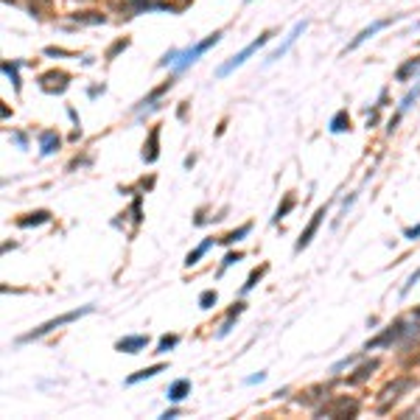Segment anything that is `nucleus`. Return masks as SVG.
Returning <instances> with one entry per match:
<instances>
[{
    "instance_id": "obj_1",
    "label": "nucleus",
    "mask_w": 420,
    "mask_h": 420,
    "mask_svg": "<svg viewBox=\"0 0 420 420\" xmlns=\"http://www.w3.org/2000/svg\"><path fill=\"white\" fill-rule=\"evenodd\" d=\"M93 311H96L93 306H81V308H76V311H67V314H62V317H56V319H48V322H42L39 328H34L31 333L20 336V342H34V339H39V336L54 333L56 328H62V325H67V322H76V319L87 317V314H93Z\"/></svg>"
},
{
    "instance_id": "obj_2",
    "label": "nucleus",
    "mask_w": 420,
    "mask_h": 420,
    "mask_svg": "<svg viewBox=\"0 0 420 420\" xmlns=\"http://www.w3.org/2000/svg\"><path fill=\"white\" fill-rule=\"evenodd\" d=\"M269 39H272V34H269V31H264V34H261L258 39H252L249 45H246L244 51H238V54H235V56H233V59H230V62H224V65H222V67H219V70H216V76H219V78L230 76V73H233L235 67H241V65H244V62L249 59L252 54H255V51H258V48H264V45H266V42H269Z\"/></svg>"
},
{
    "instance_id": "obj_3",
    "label": "nucleus",
    "mask_w": 420,
    "mask_h": 420,
    "mask_svg": "<svg viewBox=\"0 0 420 420\" xmlns=\"http://www.w3.org/2000/svg\"><path fill=\"white\" fill-rule=\"evenodd\" d=\"M219 39H222V31H213V34H210L204 42H196L193 48H188L185 54H180V59L174 62V65H177V70H185L188 65H193V62H196V56H202L207 48H213V45H216Z\"/></svg>"
},
{
    "instance_id": "obj_4",
    "label": "nucleus",
    "mask_w": 420,
    "mask_h": 420,
    "mask_svg": "<svg viewBox=\"0 0 420 420\" xmlns=\"http://www.w3.org/2000/svg\"><path fill=\"white\" fill-rule=\"evenodd\" d=\"M356 409H359V403H356V401H348V398H333V401L325 403L317 414H319V417H353Z\"/></svg>"
},
{
    "instance_id": "obj_5",
    "label": "nucleus",
    "mask_w": 420,
    "mask_h": 420,
    "mask_svg": "<svg viewBox=\"0 0 420 420\" xmlns=\"http://www.w3.org/2000/svg\"><path fill=\"white\" fill-rule=\"evenodd\" d=\"M403 333H406V325H403L401 319H398V322L392 325L390 330H384V333H381V336H375L372 342H367V345H364V350H372V348H384V345H392V342H398V339H401Z\"/></svg>"
},
{
    "instance_id": "obj_6",
    "label": "nucleus",
    "mask_w": 420,
    "mask_h": 420,
    "mask_svg": "<svg viewBox=\"0 0 420 420\" xmlns=\"http://www.w3.org/2000/svg\"><path fill=\"white\" fill-rule=\"evenodd\" d=\"M417 384L414 378H398V381H392V384H387L384 390H381V401H384V406L390 401H395L401 392H406V390H412V387ZM384 406H381V412H384Z\"/></svg>"
},
{
    "instance_id": "obj_7",
    "label": "nucleus",
    "mask_w": 420,
    "mask_h": 420,
    "mask_svg": "<svg viewBox=\"0 0 420 420\" xmlns=\"http://www.w3.org/2000/svg\"><path fill=\"white\" fill-rule=\"evenodd\" d=\"M322 219H325V207H319L317 213L311 216V222H308V227L303 230V235H300V241H297V246H294V252H303L308 244H311V238L317 235V230H319V224H322Z\"/></svg>"
},
{
    "instance_id": "obj_8",
    "label": "nucleus",
    "mask_w": 420,
    "mask_h": 420,
    "mask_svg": "<svg viewBox=\"0 0 420 420\" xmlns=\"http://www.w3.org/2000/svg\"><path fill=\"white\" fill-rule=\"evenodd\" d=\"M42 90L45 93H65L67 90V73H45V76L39 78Z\"/></svg>"
},
{
    "instance_id": "obj_9",
    "label": "nucleus",
    "mask_w": 420,
    "mask_h": 420,
    "mask_svg": "<svg viewBox=\"0 0 420 420\" xmlns=\"http://www.w3.org/2000/svg\"><path fill=\"white\" fill-rule=\"evenodd\" d=\"M306 25H308V23H306V20H303V23H297V25H294V28H291V34H288V36H286V39H283V45H280V48H277V51H275V54H269V59H266V62H277V59H280V56H283V54H286V51H288V48H291L294 42H297V36H300V34H303V31H306Z\"/></svg>"
},
{
    "instance_id": "obj_10",
    "label": "nucleus",
    "mask_w": 420,
    "mask_h": 420,
    "mask_svg": "<svg viewBox=\"0 0 420 420\" xmlns=\"http://www.w3.org/2000/svg\"><path fill=\"white\" fill-rule=\"evenodd\" d=\"M146 345H149V336H123V339H118L115 348H118L120 353H140Z\"/></svg>"
},
{
    "instance_id": "obj_11",
    "label": "nucleus",
    "mask_w": 420,
    "mask_h": 420,
    "mask_svg": "<svg viewBox=\"0 0 420 420\" xmlns=\"http://www.w3.org/2000/svg\"><path fill=\"white\" fill-rule=\"evenodd\" d=\"M395 20H398V17H390V20H378V23H372L370 28H364V31H361V34L353 39V42H350V45H348V51H356V48H359V45H361V42H367L372 34H375V31H381V28H387V25H392V23H395Z\"/></svg>"
},
{
    "instance_id": "obj_12",
    "label": "nucleus",
    "mask_w": 420,
    "mask_h": 420,
    "mask_svg": "<svg viewBox=\"0 0 420 420\" xmlns=\"http://www.w3.org/2000/svg\"><path fill=\"white\" fill-rule=\"evenodd\" d=\"M372 370H378V359H370V361H364L361 367H356V372H353V375H348V384H350V387L364 384L367 378L372 375Z\"/></svg>"
},
{
    "instance_id": "obj_13",
    "label": "nucleus",
    "mask_w": 420,
    "mask_h": 420,
    "mask_svg": "<svg viewBox=\"0 0 420 420\" xmlns=\"http://www.w3.org/2000/svg\"><path fill=\"white\" fill-rule=\"evenodd\" d=\"M157 146H160V126L151 129L149 132V143L143 146V160L146 162H154L157 157H160V149H157Z\"/></svg>"
},
{
    "instance_id": "obj_14",
    "label": "nucleus",
    "mask_w": 420,
    "mask_h": 420,
    "mask_svg": "<svg viewBox=\"0 0 420 420\" xmlns=\"http://www.w3.org/2000/svg\"><path fill=\"white\" fill-rule=\"evenodd\" d=\"M185 395H191V381H188V378H180V381H174L171 390H168V401L180 403Z\"/></svg>"
},
{
    "instance_id": "obj_15",
    "label": "nucleus",
    "mask_w": 420,
    "mask_h": 420,
    "mask_svg": "<svg viewBox=\"0 0 420 420\" xmlns=\"http://www.w3.org/2000/svg\"><path fill=\"white\" fill-rule=\"evenodd\" d=\"M39 146H42V154H45V157L54 154V151L59 149V135H56V132H42L39 135Z\"/></svg>"
},
{
    "instance_id": "obj_16",
    "label": "nucleus",
    "mask_w": 420,
    "mask_h": 420,
    "mask_svg": "<svg viewBox=\"0 0 420 420\" xmlns=\"http://www.w3.org/2000/svg\"><path fill=\"white\" fill-rule=\"evenodd\" d=\"M348 129H350V115H348V109H339L333 115V120H330V132L339 135V132H348Z\"/></svg>"
},
{
    "instance_id": "obj_17",
    "label": "nucleus",
    "mask_w": 420,
    "mask_h": 420,
    "mask_svg": "<svg viewBox=\"0 0 420 420\" xmlns=\"http://www.w3.org/2000/svg\"><path fill=\"white\" fill-rule=\"evenodd\" d=\"M51 222V213L48 210H36V213H28V219H20L17 227H36V224H45Z\"/></svg>"
},
{
    "instance_id": "obj_18",
    "label": "nucleus",
    "mask_w": 420,
    "mask_h": 420,
    "mask_svg": "<svg viewBox=\"0 0 420 420\" xmlns=\"http://www.w3.org/2000/svg\"><path fill=\"white\" fill-rule=\"evenodd\" d=\"M162 370H165V364L146 367V370H140V372H135V375H129V378H126V384H140V381H146V378H154L157 372H162Z\"/></svg>"
},
{
    "instance_id": "obj_19",
    "label": "nucleus",
    "mask_w": 420,
    "mask_h": 420,
    "mask_svg": "<svg viewBox=\"0 0 420 420\" xmlns=\"http://www.w3.org/2000/svg\"><path fill=\"white\" fill-rule=\"evenodd\" d=\"M210 246H213V238L202 241V244H199V246H196V249H193V252H188V258H185V266H196L199 261H202V255H204V252L210 249Z\"/></svg>"
},
{
    "instance_id": "obj_20",
    "label": "nucleus",
    "mask_w": 420,
    "mask_h": 420,
    "mask_svg": "<svg viewBox=\"0 0 420 420\" xmlns=\"http://www.w3.org/2000/svg\"><path fill=\"white\" fill-rule=\"evenodd\" d=\"M417 70H420V56H414V59H409L406 65H401V67H398L395 78H398V81H406V78L412 76V73H417Z\"/></svg>"
},
{
    "instance_id": "obj_21",
    "label": "nucleus",
    "mask_w": 420,
    "mask_h": 420,
    "mask_svg": "<svg viewBox=\"0 0 420 420\" xmlns=\"http://www.w3.org/2000/svg\"><path fill=\"white\" fill-rule=\"evenodd\" d=\"M244 306H246V303H235V306L230 308V311H227V319H224V325L219 328V336H227V333H230V328H233V319L238 317L241 311H244Z\"/></svg>"
},
{
    "instance_id": "obj_22",
    "label": "nucleus",
    "mask_w": 420,
    "mask_h": 420,
    "mask_svg": "<svg viewBox=\"0 0 420 420\" xmlns=\"http://www.w3.org/2000/svg\"><path fill=\"white\" fill-rule=\"evenodd\" d=\"M294 204H297V196H294V193H288V196L283 199V204H280V207H277V213H275V222H280L283 216H288V213H291V210H294Z\"/></svg>"
},
{
    "instance_id": "obj_23",
    "label": "nucleus",
    "mask_w": 420,
    "mask_h": 420,
    "mask_svg": "<svg viewBox=\"0 0 420 420\" xmlns=\"http://www.w3.org/2000/svg\"><path fill=\"white\" fill-rule=\"evenodd\" d=\"M252 233V224H241V227L238 230H233V233H227V235H224V244H235V241H241V238H244V235H249Z\"/></svg>"
},
{
    "instance_id": "obj_24",
    "label": "nucleus",
    "mask_w": 420,
    "mask_h": 420,
    "mask_svg": "<svg viewBox=\"0 0 420 420\" xmlns=\"http://www.w3.org/2000/svg\"><path fill=\"white\" fill-rule=\"evenodd\" d=\"M177 342H180V336H174V333H171V336H162L154 353H160V356H162V353H168L171 348H177Z\"/></svg>"
},
{
    "instance_id": "obj_25",
    "label": "nucleus",
    "mask_w": 420,
    "mask_h": 420,
    "mask_svg": "<svg viewBox=\"0 0 420 420\" xmlns=\"http://www.w3.org/2000/svg\"><path fill=\"white\" fill-rule=\"evenodd\" d=\"M216 300H219V297H216V291H213V288H207V291H202V294H199V306H202L204 311L216 306Z\"/></svg>"
},
{
    "instance_id": "obj_26",
    "label": "nucleus",
    "mask_w": 420,
    "mask_h": 420,
    "mask_svg": "<svg viewBox=\"0 0 420 420\" xmlns=\"http://www.w3.org/2000/svg\"><path fill=\"white\" fill-rule=\"evenodd\" d=\"M264 272H266V266H261V269H252V272H249V280L244 283V288H241V291H244V294H246V291H252V288H255V283H258L261 277H264Z\"/></svg>"
},
{
    "instance_id": "obj_27",
    "label": "nucleus",
    "mask_w": 420,
    "mask_h": 420,
    "mask_svg": "<svg viewBox=\"0 0 420 420\" xmlns=\"http://www.w3.org/2000/svg\"><path fill=\"white\" fill-rule=\"evenodd\" d=\"M238 261H244V255H241V252H227V255H224V261H222V272H219V275H224V269H230V266L238 264Z\"/></svg>"
},
{
    "instance_id": "obj_28",
    "label": "nucleus",
    "mask_w": 420,
    "mask_h": 420,
    "mask_svg": "<svg viewBox=\"0 0 420 420\" xmlns=\"http://www.w3.org/2000/svg\"><path fill=\"white\" fill-rule=\"evenodd\" d=\"M3 73H6L9 78H12L14 87H20V76H17V65H9V62H3Z\"/></svg>"
},
{
    "instance_id": "obj_29",
    "label": "nucleus",
    "mask_w": 420,
    "mask_h": 420,
    "mask_svg": "<svg viewBox=\"0 0 420 420\" xmlns=\"http://www.w3.org/2000/svg\"><path fill=\"white\" fill-rule=\"evenodd\" d=\"M417 93H420V81H417V87H414V90H409V93H406V98L401 101V112H406V109H409V104H412L414 98H417Z\"/></svg>"
},
{
    "instance_id": "obj_30",
    "label": "nucleus",
    "mask_w": 420,
    "mask_h": 420,
    "mask_svg": "<svg viewBox=\"0 0 420 420\" xmlns=\"http://www.w3.org/2000/svg\"><path fill=\"white\" fill-rule=\"evenodd\" d=\"M417 280H420V269H417V272H412V275H409V280H406V286L401 288V294H409V288H412V286H414V283H417Z\"/></svg>"
},
{
    "instance_id": "obj_31",
    "label": "nucleus",
    "mask_w": 420,
    "mask_h": 420,
    "mask_svg": "<svg viewBox=\"0 0 420 420\" xmlns=\"http://www.w3.org/2000/svg\"><path fill=\"white\" fill-rule=\"evenodd\" d=\"M403 235H406V238H409V241H414V238H420V224H417V227H406V230H403Z\"/></svg>"
},
{
    "instance_id": "obj_32",
    "label": "nucleus",
    "mask_w": 420,
    "mask_h": 420,
    "mask_svg": "<svg viewBox=\"0 0 420 420\" xmlns=\"http://www.w3.org/2000/svg\"><path fill=\"white\" fill-rule=\"evenodd\" d=\"M132 216H135V222H140V199H135V204H132Z\"/></svg>"
},
{
    "instance_id": "obj_33",
    "label": "nucleus",
    "mask_w": 420,
    "mask_h": 420,
    "mask_svg": "<svg viewBox=\"0 0 420 420\" xmlns=\"http://www.w3.org/2000/svg\"><path fill=\"white\" fill-rule=\"evenodd\" d=\"M264 378H266V372H258V375L246 378V384H258V381H264Z\"/></svg>"
},
{
    "instance_id": "obj_34",
    "label": "nucleus",
    "mask_w": 420,
    "mask_h": 420,
    "mask_svg": "<svg viewBox=\"0 0 420 420\" xmlns=\"http://www.w3.org/2000/svg\"><path fill=\"white\" fill-rule=\"evenodd\" d=\"M414 317H420V308H417V311H414Z\"/></svg>"
}]
</instances>
